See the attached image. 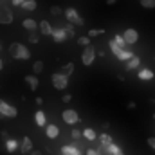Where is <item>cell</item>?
Masks as SVG:
<instances>
[{"mask_svg":"<svg viewBox=\"0 0 155 155\" xmlns=\"http://www.w3.org/2000/svg\"><path fill=\"white\" fill-rule=\"evenodd\" d=\"M105 150H107V155H119L121 152H123V150H121L117 144H114V143H112L108 148H105Z\"/></svg>","mask_w":155,"mask_h":155,"instance_id":"cell-25","label":"cell"},{"mask_svg":"<svg viewBox=\"0 0 155 155\" xmlns=\"http://www.w3.org/2000/svg\"><path fill=\"white\" fill-rule=\"evenodd\" d=\"M108 47H110V51L116 54V58H117V56H119V52H121V49H119L116 43H114V40H110V41H108Z\"/></svg>","mask_w":155,"mask_h":155,"instance_id":"cell-32","label":"cell"},{"mask_svg":"<svg viewBox=\"0 0 155 155\" xmlns=\"http://www.w3.org/2000/svg\"><path fill=\"white\" fill-rule=\"evenodd\" d=\"M51 15H52V16H60V15H63V9H61L60 5H52V7H51Z\"/></svg>","mask_w":155,"mask_h":155,"instance_id":"cell-31","label":"cell"},{"mask_svg":"<svg viewBox=\"0 0 155 155\" xmlns=\"http://www.w3.org/2000/svg\"><path fill=\"white\" fill-rule=\"evenodd\" d=\"M146 143H148V146L155 152V137H148V139H146Z\"/></svg>","mask_w":155,"mask_h":155,"instance_id":"cell-34","label":"cell"},{"mask_svg":"<svg viewBox=\"0 0 155 155\" xmlns=\"http://www.w3.org/2000/svg\"><path fill=\"white\" fill-rule=\"evenodd\" d=\"M9 54H11L15 60H29V58H31V51H29L24 43H20V41H13V43L9 45Z\"/></svg>","mask_w":155,"mask_h":155,"instance_id":"cell-1","label":"cell"},{"mask_svg":"<svg viewBox=\"0 0 155 155\" xmlns=\"http://www.w3.org/2000/svg\"><path fill=\"white\" fill-rule=\"evenodd\" d=\"M85 155H99V153H97V152H96L94 148H88V150L85 152Z\"/></svg>","mask_w":155,"mask_h":155,"instance_id":"cell-39","label":"cell"},{"mask_svg":"<svg viewBox=\"0 0 155 155\" xmlns=\"http://www.w3.org/2000/svg\"><path fill=\"white\" fill-rule=\"evenodd\" d=\"M38 40H40L38 35H35V33H33V35H29V41H31V43H38Z\"/></svg>","mask_w":155,"mask_h":155,"instance_id":"cell-36","label":"cell"},{"mask_svg":"<svg viewBox=\"0 0 155 155\" xmlns=\"http://www.w3.org/2000/svg\"><path fill=\"white\" fill-rule=\"evenodd\" d=\"M117 0H107V5H114Z\"/></svg>","mask_w":155,"mask_h":155,"instance_id":"cell-42","label":"cell"},{"mask_svg":"<svg viewBox=\"0 0 155 155\" xmlns=\"http://www.w3.org/2000/svg\"><path fill=\"white\" fill-rule=\"evenodd\" d=\"M51 81H52V85H54V88H58V90H65V88L69 87V78L61 76L60 72H56V74H52V76H51Z\"/></svg>","mask_w":155,"mask_h":155,"instance_id":"cell-6","label":"cell"},{"mask_svg":"<svg viewBox=\"0 0 155 155\" xmlns=\"http://www.w3.org/2000/svg\"><path fill=\"white\" fill-rule=\"evenodd\" d=\"M81 135H83L87 141H94V139L97 137V134H96V130H94V128H85Z\"/></svg>","mask_w":155,"mask_h":155,"instance_id":"cell-22","label":"cell"},{"mask_svg":"<svg viewBox=\"0 0 155 155\" xmlns=\"http://www.w3.org/2000/svg\"><path fill=\"white\" fill-rule=\"evenodd\" d=\"M33 72H35V76H38V74H41L43 72V61H35L33 63Z\"/></svg>","mask_w":155,"mask_h":155,"instance_id":"cell-27","label":"cell"},{"mask_svg":"<svg viewBox=\"0 0 155 155\" xmlns=\"http://www.w3.org/2000/svg\"><path fill=\"white\" fill-rule=\"evenodd\" d=\"M29 155H40L38 152H33V153H29Z\"/></svg>","mask_w":155,"mask_h":155,"instance_id":"cell-45","label":"cell"},{"mask_svg":"<svg viewBox=\"0 0 155 155\" xmlns=\"http://www.w3.org/2000/svg\"><path fill=\"white\" fill-rule=\"evenodd\" d=\"M24 2H25V0H11V4H13V5H22Z\"/></svg>","mask_w":155,"mask_h":155,"instance_id":"cell-41","label":"cell"},{"mask_svg":"<svg viewBox=\"0 0 155 155\" xmlns=\"http://www.w3.org/2000/svg\"><path fill=\"white\" fill-rule=\"evenodd\" d=\"M0 51H2V43H0Z\"/></svg>","mask_w":155,"mask_h":155,"instance_id":"cell-47","label":"cell"},{"mask_svg":"<svg viewBox=\"0 0 155 155\" xmlns=\"http://www.w3.org/2000/svg\"><path fill=\"white\" fill-rule=\"evenodd\" d=\"M25 83H27V87H29L33 92H35V90L40 87V79L35 76V74H31V76H25Z\"/></svg>","mask_w":155,"mask_h":155,"instance_id":"cell-12","label":"cell"},{"mask_svg":"<svg viewBox=\"0 0 155 155\" xmlns=\"http://www.w3.org/2000/svg\"><path fill=\"white\" fill-rule=\"evenodd\" d=\"M40 31H41V35H45V36H51V33H52V27H51V24H49V20H41L38 24Z\"/></svg>","mask_w":155,"mask_h":155,"instance_id":"cell-15","label":"cell"},{"mask_svg":"<svg viewBox=\"0 0 155 155\" xmlns=\"http://www.w3.org/2000/svg\"><path fill=\"white\" fill-rule=\"evenodd\" d=\"M72 72H74V63H72V61L63 63V67L60 69V74H61V76H65V78H69Z\"/></svg>","mask_w":155,"mask_h":155,"instance_id":"cell-14","label":"cell"},{"mask_svg":"<svg viewBox=\"0 0 155 155\" xmlns=\"http://www.w3.org/2000/svg\"><path fill=\"white\" fill-rule=\"evenodd\" d=\"M99 35H105V29H90L87 33V38H92V36H99Z\"/></svg>","mask_w":155,"mask_h":155,"instance_id":"cell-29","label":"cell"},{"mask_svg":"<svg viewBox=\"0 0 155 155\" xmlns=\"http://www.w3.org/2000/svg\"><path fill=\"white\" fill-rule=\"evenodd\" d=\"M153 119H155V114H153Z\"/></svg>","mask_w":155,"mask_h":155,"instance_id":"cell-49","label":"cell"},{"mask_svg":"<svg viewBox=\"0 0 155 155\" xmlns=\"http://www.w3.org/2000/svg\"><path fill=\"white\" fill-rule=\"evenodd\" d=\"M139 63H141V58H139V56L130 58V60L126 61V71H134V69H137V67H139Z\"/></svg>","mask_w":155,"mask_h":155,"instance_id":"cell-18","label":"cell"},{"mask_svg":"<svg viewBox=\"0 0 155 155\" xmlns=\"http://www.w3.org/2000/svg\"><path fill=\"white\" fill-rule=\"evenodd\" d=\"M72 101V96L71 94H63V103H71Z\"/></svg>","mask_w":155,"mask_h":155,"instance_id":"cell-38","label":"cell"},{"mask_svg":"<svg viewBox=\"0 0 155 155\" xmlns=\"http://www.w3.org/2000/svg\"><path fill=\"white\" fill-rule=\"evenodd\" d=\"M63 31H65V36H67V40H69V38H74V36H76L74 25H71V24H67V25L63 27Z\"/></svg>","mask_w":155,"mask_h":155,"instance_id":"cell-26","label":"cell"},{"mask_svg":"<svg viewBox=\"0 0 155 155\" xmlns=\"http://www.w3.org/2000/svg\"><path fill=\"white\" fill-rule=\"evenodd\" d=\"M135 107H137L135 101H130V103H128V110H135Z\"/></svg>","mask_w":155,"mask_h":155,"instance_id":"cell-40","label":"cell"},{"mask_svg":"<svg viewBox=\"0 0 155 155\" xmlns=\"http://www.w3.org/2000/svg\"><path fill=\"white\" fill-rule=\"evenodd\" d=\"M2 69H4V63H2V60H0V71H2Z\"/></svg>","mask_w":155,"mask_h":155,"instance_id":"cell-44","label":"cell"},{"mask_svg":"<svg viewBox=\"0 0 155 155\" xmlns=\"http://www.w3.org/2000/svg\"><path fill=\"white\" fill-rule=\"evenodd\" d=\"M45 134H47V137H49V139H56V137L60 135V128H58L56 124H47Z\"/></svg>","mask_w":155,"mask_h":155,"instance_id":"cell-13","label":"cell"},{"mask_svg":"<svg viewBox=\"0 0 155 155\" xmlns=\"http://www.w3.org/2000/svg\"><path fill=\"white\" fill-rule=\"evenodd\" d=\"M61 153L63 155H81V152L74 146H61Z\"/></svg>","mask_w":155,"mask_h":155,"instance_id":"cell-23","label":"cell"},{"mask_svg":"<svg viewBox=\"0 0 155 155\" xmlns=\"http://www.w3.org/2000/svg\"><path fill=\"white\" fill-rule=\"evenodd\" d=\"M114 43H116L117 47L123 51V49H126V43H124V40H123V36L121 35H116V38H114Z\"/></svg>","mask_w":155,"mask_h":155,"instance_id":"cell-28","label":"cell"},{"mask_svg":"<svg viewBox=\"0 0 155 155\" xmlns=\"http://www.w3.org/2000/svg\"><path fill=\"white\" fill-rule=\"evenodd\" d=\"M130 58H134V52H132L130 49H123V51L119 52V56H117V60H121V61H128Z\"/></svg>","mask_w":155,"mask_h":155,"instance_id":"cell-21","label":"cell"},{"mask_svg":"<svg viewBox=\"0 0 155 155\" xmlns=\"http://www.w3.org/2000/svg\"><path fill=\"white\" fill-rule=\"evenodd\" d=\"M94 60H96V49H94L92 45L85 47L83 52H81V63H83L85 67H90V65L94 63Z\"/></svg>","mask_w":155,"mask_h":155,"instance_id":"cell-3","label":"cell"},{"mask_svg":"<svg viewBox=\"0 0 155 155\" xmlns=\"http://www.w3.org/2000/svg\"><path fill=\"white\" fill-rule=\"evenodd\" d=\"M78 43H79V45H83V47H88V45H90V38L81 36V38H78Z\"/></svg>","mask_w":155,"mask_h":155,"instance_id":"cell-33","label":"cell"},{"mask_svg":"<svg viewBox=\"0 0 155 155\" xmlns=\"http://www.w3.org/2000/svg\"><path fill=\"white\" fill-rule=\"evenodd\" d=\"M0 114H2L4 117H16V116H18L16 108H15L13 105L5 103L4 99H0Z\"/></svg>","mask_w":155,"mask_h":155,"instance_id":"cell-7","label":"cell"},{"mask_svg":"<svg viewBox=\"0 0 155 155\" xmlns=\"http://www.w3.org/2000/svg\"><path fill=\"white\" fill-rule=\"evenodd\" d=\"M0 24L2 25H9L13 24V11L0 0Z\"/></svg>","mask_w":155,"mask_h":155,"instance_id":"cell-4","label":"cell"},{"mask_svg":"<svg viewBox=\"0 0 155 155\" xmlns=\"http://www.w3.org/2000/svg\"><path fill=\"white\" fill-rule=\"evenodd\" d=\"M36 105H43V99L41 97H36Z\"/></svg>","mask_w":155,"mask_h":155,"instance_id":"cell-43","label":"cell"},{"mask_svg":"<svg viewBox=\"0 0 155 155\" xmlns=\"http://www.w3.org/2000/svg\"><path fill=\"white\" fill-rule=\"evenodd\" d=\"M0 137H2V141H4V143H5V141H7V139H9V134H7V132H5V130H2V132H0Z\"/></svg>","mask_w":155,"mask_h":155,"instance_id":"cell-37","label":"cell"},{"mask_svg":"<svg viewBox=\"0 0 155 155\" xmlns=\"http://www.w3.org/2000/svg\"><path fill=\"white\" fill-rule=\"evenodd\" d=\"M119 155H124V153H123V152H121V153H119Z\"/></svg>","mask_w":155,"mask_h":155,"instance_id":"cell-48","label":"cell"},{"mask_svg":"<svg viewBox=\"0 0 155 155\" xmlns=\"http://www.w3.org/2000/svg\"><path fill=\"white\" fill-rule=\"evenodd\" d=\"M22 25H24V29H27V31H31V33H35L36 27H38V24H36L33 18H25V20L22 22Z\"/></svg>","mask_w":155,"mask_h":155,"instance_id":"cell-17","label":"cell"},{"mask_svg":"<svg viewBox=\"0 0 155 155\" xmlns=\"http://www.w3.org/2000/svg\"><path fill=\"white\" fill-rule=\"evenodd\" d=\"M65 18L69 20L71 25H85L83 16L78 13L76 9H72V7H67V9H65Z\"/></svg>","mask_w":155,"mask_h":155,"instance_id":"cell-2","label":"cell"},{"mask_svg":"<svg viewBox=\"0 0 155 155\" xmlns=\"http://www.w3.org/2000/svg\"><path fill=\"white\" fill-rule=\"evenodd\" d=\"M51 36H52V40H54L56 43H61V41H65V40H67V36H65V31H63V27H60V29H52Z\"/></svg>","mask_w":155,"mask_h":155,"instance_id":"cell-10","label":"cell"},{"mask_svg":"<svg viewBox=\"0 0 155 155\" xmlns=\"http://www.w3.org/2000/svg\"><path fill=\"white\" fill-rule=\"evenodd\" d=\"M5 150H7L9 153L16 152V150H18V141H16V139H7V141H5Z\"/></svg>","mask_w":155,"mask_h":155,"instance_id":"cell-20","label":"cell"},{"mask_svg":"<svg viewBox=\"0 0 155 155\" xmlns=\"http://www.w3.org/2000/svg\"><path fill=\"white\" fill-rule=\"evenodd\" d=\"M18 146H20V152H22L24 155L33 153V141H31L29 137H24V139L18 143Z\"/></svg>","mask_w":155,"mask_h":155,"instance_id":"cell-9","label":"cell"},{"mask_svg":"<svg viewBox=\"0 0 155 155\" xmlns=\"http://www.w3.org/2000/svg\"><path fill=\"white\" fill-rule=\"evenodd\" d=\"M121 36H123V40H124V43H126V45H134V43L139 40V33H137L135 29H132V27H130V29H126Z\"/></svg>","mask_w":155,"mask_h":155,"instance_id":"cell-8","label":"cell"},{"mask_svg":"<svg viewBox=\"0 0 155 155\" xmlns=\"http://www.w3.org/2000/svg\"><path fill=\"white\" fill-rule=\"evenodd\" d=\"M36 5H38V4H36V0H25L20 7H22V9H25V11H35V9H36Z\"/></svg>","mask_w":155,"mask_h":155,"instance_id":"cell-24","label":"cell"},{"mask_svg":"<svg viewBox=\"0 0 155 155\" xmlns=\"http://www.w3.org/2000/svg\"><path fill=\"white\" fill-rule=\"evenodd\" d=\"M61 119H63L67 124H78V123H81V117H79V114H78L76 110H72V108L63 110V112H61Z\"/></svg>","mask_w":155,"mask_h":155,"instance_id":"cell-5","label":"cell"},{"mask_svg":"<svg viewBox=\"0 0 155 155\" xmlns=\"http://www.w3.org/2000/svg\"><path fill=\"white\" fill-rule=\"evenodd\" d=\"M141 5L144 9H155V0H141Z\"/></svg>","mask_w":155,"mask_h":155,"instance_id":"cell-30","label":"cell"},{"mask_svg":"<svg viewBox=\"0 0 155 155\" xmlns=\"http://www.w3.org/2000/svg\"><path fill=\"white\" fill-rule=\"evenodd\" d=\"M79 137H81V132H79V130H78V128H72V139H79Z\"/></svg>","mask_w":155,"mask_h":155,"instance_id":"cell-35","label":"cell"},{"mask_svg":"<svg viewBox=\"0 0 155 155\" xmlns=\"http://www.w3.org/2000/svg\"><path fill=\"white\" fill-rule=\"evenodd\" d=\"M153 71H150V69H141L139 71V74H137V78L141 79V81H152L153 79Z\"/></svg>","mask_w":155,"mask_h":155,"instance_id":"cell-11","label":"cell"},{"mask_svg":"<svg viewBox=\"0 0 155 155\" xmlns=\"http://www.w3.org/2000/svg\"><path fill=\"white\" fill-rule=\"evenodd\" d=\"M0 119H5V117H4V116H2V114H0Z\"/></svg>","mask_w":155,"mask_h":155,"instance_id":"cell-46","label":"cell"},{"mask_svg":"<svg viewBox=\"0 0 155 155\" xmlns=\"http://www.w3.org/2000/svg\"><path fill=\"white\" fill-rule=\"evenodd\" d=\"M35 123H36V126H47V117H45V112L38 110V112L35 114Z\"/></svg>","mask_w":155,"mask_h":155,"instance_id":"cell-16","label":"cell"},{"mask_svg":"<svg viewBox=\"0 0 155 155\" xmlns=\"http://www.w3.org/2000/svg\"><path fill=\"white\" fill-rule=\"evenodd\" d=\"M112 143H114V141H112V137H110L108 134H101V135H99V146H103V148H108Z\"/></svg>","mask_w":155,"mask_h":155,"instance_id":"cell-19","label":"cell"}]
</instances>
